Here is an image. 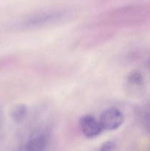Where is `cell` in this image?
Returning a JSON list of instances; mask_svg holds the SVG:
<instances>
[{
  "mask_svg": "<svg viewBox=\"0 0 150 151\" xmlns=\"http://www.w3.org/2000/svg\"><path fill=\"white\" fill-rule=\"evenodd\" d=\"M65 15L66 14L64 11H60V10L42 12L24 18L22 20L13 24L10 27L12 28H19V29L39 27L57 22L63 19Z\"/></svg>",
  "mask_w": 150,
  "mask_h": 151,
  "instance_id": "1",
  "label": "cell"
},
{
  "mask_svg": "<svg viewBox=\"0 0 150 151\" xmlns=\"http://www.w3.org/2000/svg\"><path fill=\"white\" fill-rule=\"evenodd\" d=\"M124 119L123 114L119 109L110 108L101 113L99 121L103 130L114 131L123 124Z\"/></svg>",
  "mask_w": 150,
  "mask_h": 151,
  "instance_id": "2",
  "label": "cell"
},
{
  "mask_svg": "<svg viewBox=\"0 0 150 151\" xmlns=\"http://www.w3.org/2000/svg\"><path fill=\"white\" fill-rule=\"evenodd\" d=\"M79 127L82 134L88 138H95L103 131L99 121L91 115H85L79 119Z\"/></svg>",
  "mask_w": 150,
  "mask_h": 151,
  "instance_id": "3",
  "label": "cell"
},
{
  "mask_svg": "<svg viewBox=\"0 0 150 151\" xmlns=\"http://www.w3.org/2000/svg\"><path fill=\"white\" fill-rule=\"evenodd\" d=\"M48 139L44 134L35 136L28 141L26 145V151H44L47 145Z\"/></svg>",
  "mask_w": 150,
  "mask_h": 151,
  "instance_id": "4",
  "label": "cell"
},
{
  "mask_svg": "<svg viewBox=\"0 0 150 151\" xmlns=\"http://www.w3.org/2000/svg\"><path fill=\"white\" fill-rule=\"evenodd\" d=\"M27 108L24 104H17L10 110V116L12 120L16 123L24 122L27 115Z\"/></svg>",
  "mask_w": 150,
  "mask_h": 151,
  "instance_id": "5",
  "label": "cell"
},
{
  "mask_svg": "<svg viewBox=\"0 0 150 151\" xmlns=\"http://www.w3.org/2000/svg\"><path fill=\"white\" fill-rule=\"evenodd\" d=\"M115 147V143L113 142L108 141L103 143L100 147L99 151H112Z\"/></svg>",
  "mask_w": 150,
  "mask_h": 151,
  "instance_id": "6",
  "label": "cell"
},
{
  "mask_svg": "<svg viewBox=\"0 0 150 151\" xmlns=\"http://www.w3.org/2000/svg\"><path fill=\"white\" fill-rule=\"evenodd\" d=\"M1 111H0V122H1Z\"/></svg>",
  "mask_w": 150,
  "mask_h": 151,
  "instance_id": "7",
  "label": "cell"
}]
</instances>
